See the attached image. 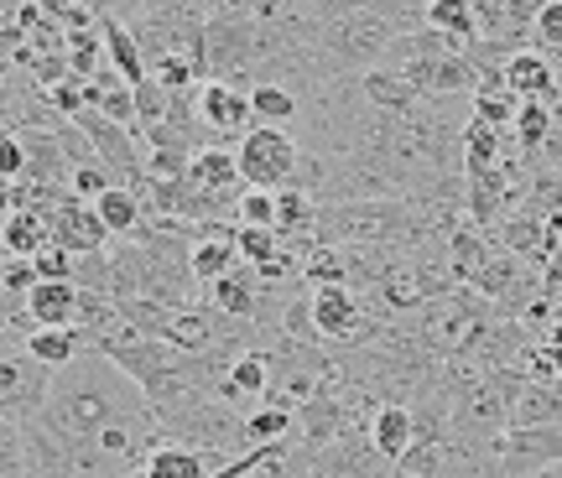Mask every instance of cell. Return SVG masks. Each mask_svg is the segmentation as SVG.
<instances>
[{
  "label": "cell",
  "instance_id": "cell-1",
  "mask_svg": "<svg viewBox=\"0 0 562 478\" xmlns=\"http://www.w3.org/2000/svg\"><path fill=\"white\" fill-rule=\"evenodd\" d=\"M136 411H146L136 379L121 375L100 349H83L68 369L53 375L47 406H42L37 417L53 421L68 437H100L110 421H125V417H136Z\"/></svg>",
  "mask_w": 562,
  "mask_h": 478
},
{
  "label": "cell",
  "instance_id": "cell-2",
  "mask_svg": "<svg viewBox=\"0 0 562 478\" xmlns=\"http://www.w3.org/2000/svg\"><path fill=\"white\" fill-rule=\"evenodd\" d=\"M412 318H417V333H422V343H427L432 354L459 358V354H469L484 333H490V322L501 318V307H495V301H484L474 286H453V292L432 297L422 312H412Z\"/></svg>",
  "mask_w": 562,
  "mask_h": 478
},
{
  "label": "cell",
  "instance_id": "cell-3",
  "mask_svg": "<svg viewBox=\"0 0 562 478\" xmlns=\"http://www.w3.org/2000/svg\"><path fill=\"white\" fill-rule=\"evenodd\" d=\"M391 37H396V26H391L381 11L360 5V11H339V16L323 21L318 53L334 73H370V68H381Z\"/></svg>",
  "mask_w": 562,
  "mask_h": 478
},
{
  "label": "cell",
  "instance_id": "cell-4",
  "mask_svg": "<svg viewBox=\"0 0 562 478\" xmlns=\"http://www.w3.org/2000/svg\"><path fill=\"white\" fill-rule=\"evenodd\" d=\"M302 146L292 130H277V125H256L245 130L240 146H235V161H240L245 187H261V193H281L292 172H297Z\"/></svg>",
  "mask_w": 562,
  "mask_h": 478
},
{
  "label": "cell",
  "instance_id": "cell-5",
  "mask_svg": "<svg viewBox=\"0 0 562 478\" xmlns=\"http://www.w3.org/2000/svg\"><path fill=\"white\" fill-rule=\"evenodd\" d=\"M53 369L26 354V343H0V411L5 421H26L47 406Z\"/></svg>",
  "mask_w": 562,
  "mask_h": 478
},
{
  "label": "cell",
  "instance_id": "cell-6",
  "mask_svg": "<svg viewBox=\"0 0 562 478\" xmlns=\"http://www.w3.org/2000/svg\"><path fill=\"white\" fill-rule=\"evenodd\" d=\"M495 453H501L505 478H526V474H542V468H558L562 426H510V432H501Z\"/></svg>",
  "mask_w": 562,
  "mask_h": 478
},
{
  "label": "cell",
  "instance_id": "cell-7",
  "mask_svg": "<svg viewBox=\"0 0 562 478\" xmlns=\"http://www.w3.org/2000/svg\"><path fill=\"white\" fill-rule=\"evenodd\" d=\"M199 125L209 130V140H229V136H245L256 130V115H250V94L235 89V83H220V79H203L199 94Z\"/></svg>",
  "mask_w": 562,
  "mask_h": 478
},
{
  "label": "cell",
  "instance_id": "cell-8",
  "mask_svg": "<svg viewBox=\"0 0 562 478\" xmlns=\"http://www.w3.org/2000/svg\"><path fill=\"white\" fill-rule=\"evenodd\" d=\"M313 478H396V463L370 442V432H349L313 458Z\"/></svg>",
  "mask_w": 562,
  "mask_h": 478
},
{
  "label": "cell",
  "instance_id": "cell-9",
  "mask_svg": "<svg viewBox=\"0 0 562 478\" xmlns=\"http://www.w3.org/2000/svg\"><path fill=\"white\" fill-rule=\"evenodd\" d=\"M47 229H53V244L74 250V255H89V250H104V244H110V229L100 224L94 203L74 198V193H68L58 208H47Z\"/></svg>",
  "mask_w": 562,
  "mask_h": 478
},
{
  "label": "cell",
  "instance_id": "cell-10",
  "mask_svg": "<svg viewBox=\"0 0 562 478\" xmlns=\"http://www.w3.org/2000/svg\"><path fill=\"white\" fill-rule=\"evenodd\" d=\"M501 83L516 94V100H542L552 104L562 89V73L558 62L547 58V53H537V47H521V53H510L501 68Z\"/></svg>",
  "mask_w": 562,
  "mask_h": 478
},
{
  "label": "cell",
  "instance_id": "cell-11",
  "mask_svg": "<svg viewBox=\"0 0 562 478\" xmlns=\"http://www.w3.org/2000/svg\"><path fill=\"white\" fill-rule=\"evenodd\" d=\"M510 426H562V379H516Z\"/></svg>",
  "mask_w": 562,
  "mask_h": 478
},
{
  "label": "cell",
  "instance_id": "cell-12",
  "mask_svg": "<svg viewBox=\"0 0 562 478\" xmlns=\"http://www.w3.org/2000/svg\"><path fill=\"white\" fill-rule=\"evenodd\" d=\"M360 89L375 115H417L422 104H427L422 89L406 79L402 68H370V73H360Z\"/></svg>",
  "mask_w": 562,
  "mask_h": 478
},
{
  "label": "cell",
  "instance_id": "cell-13",
  "mask_svg": "<svg viewBox=\"0 0 562 478\" xmlns=\"http://www.w3.org/2000/svg\"><path fill=\"white\" fill-rule=\"evenodd\" d=\"M510 161H516L510 130H495V125H484V120L469 115V125H463V178L495 172V167H510Z\"/></svg>",
  "mask_w": 562,
  "mask_h": 478
},
{
  "label": "cell",
  "instance_id": "cell-14",
  "mask_svg": "<svg viewBox=\"0 0 562 478\" xmlns=\"http://www.w3.org/2000/svg\"><path fill=\"white\" fill-rule=\"evenodd\" d=\"M161 339L172 343L178 354H209L214 343H220V312L214 307H178L172 312V322H167V333Z\"/></svg>",
  "mask_w": 562,
  "mask_h": 478
},
{
  "label": "cell",
  "instance_id": "cell-15",
  "mask_svg": "<svg viewBox=\"0 0 562 478\" xmlns=\"http://www.w3.org/2000/svg\"><path fill=\"white\" fill-rule=\"evenodd\" d=\"M100 42H104V58H110V68H115L131 89L151 79V68H146V53H140L136 32H131L121 16H104L100 21Z\"/></svg>",
  "mask_w": 562,
  "mask_h": 478
},
{
  "label": "cell",
  "instance_id": "cell-16",
  "mask_svg": "<svg viewBox=\"0 0 562 478\" xmlns=\"http://www.w3.org/2000/svg\"><path fill=\"white\" fill-rule=\"evenodd\" d=\"M26 312L37 328H74L79 318V286L74 281H37L26 292Z\"/></svg>",
  "mask_w": 562,
  "mask_h": 478
},
{
  "label": "cell",
  "instance_id": "cell-17",
  "mask_svg": "<svg viewBox=\"0 0 562 478\" xmlns=\"http://www.w3.org/2000/svg\"><path fill=\"white\" fill-rule=\"evenodd\" d=\"M188 178L199 182L203 193H214V198H240L245 193V178H240V161L229 146H203L199 157H193V172Z\"/></svg>",
  "mask_w": 562,
  "mask_h": 478
},
{
  "label": "cell",
  "instance_id": "cell-18",
  "mask_svg": "<svg viewBox=\"0 0 562 478\" xmlns=\"http://www.w3.org/2000/svg\"><path fill=\"white\" fill-rule=\"evenodd\" d=\"M47 244H53V229H47V214H37V208H16L0 224V255L37 260Z\"/></svg>",
  "mask_w": 562,
  "mask_h": 478
},
{
  "label": "cell",
  "instance_id": "cell-19",
  "mask_svg": "<svg viewBox=\"0 0 562 478\" xmlns=\"http://www.w3.org/2000/svg\"><path fill=\"white\" fill-rule=\"evenodd\" d=\"M370 442L381 447L391 463H402V453L417 442V426H412V406H375V417H370Z\"/></svg>",
  "mask_w": 562,
  "mask_h": 478
},
{
  "label": "cell",
  "instance_id": "cell-20",
  "mask_svg": "<svg viewBox=\"0 0 562 478\" xmlns=\"http://www.w3.org/2000/svg\"><path fill=\"white\" fill-rule=\"evenodd\" d=\"M94 214H100V224L110 235H125V239H136L140 224H146V208H140L136 187H104L100 198H94Z\"/></svg>",
  "mask_w": 562,
  "mask_h": 478
},
{
  "label": "cell",
  "instance_id": "cell-21",
  "mask_svg": "<svg viewBox=\"0 0 562 478\" xmlns=\"http://www.w3.org/2000/svg\"><path fill=\"white\" fill-rule=\"evenodd\" d=\"M83 349H89V343H83L79 328H37V333L26 339V354L37 358V364H47L53 375H58V369H68Z\"/></svg>",
  "mask_w": 562,
  "mask_h": 478
},
{
  "label": "cell",
  "instance_id": "cell-22",
  "mask_svg": "<svg viewBox=\"0 0 562 478\" xmlns=\"http://www.w3.org/2000/svg\"><path fill=\"white\" fill-rule=\"evenodd\" d=\"M297 110H302V100L286 89V83L261 79L256 89H250V115H256V125H277V130H286V125H297Z\"/></svg>",
  "mask_w": 562,
  "mask_h": 478
},
{
  "label": "cell",
  "instance_id": "cell-23",
  "mask_svg": "<svg viewBox=\"0 0 562 478\" xmlns=\"http://www.w3.org/2000/svg\"><path fill=\"white\" fill-rule=\"evenodd\" d=\"M552 130H558V120H552V104H542V100H521V104H516V125H510V140H516V151L537 157L547 140H552Z\"/></svg>",
  "mask_w": 562,
  "mask_h": 478
},
{
  "label": "cell",
  "instance_id": "cell-24",
  "mask_svg": "<svg viewBox=\"0 0 562 478\" xmlns=\"http://www.w3.org/2000/svg\"><path fill=\"white\" fill-rule=\"evenodd\" d=\"M427 26L442 32V37L459 42H480V21H474V0H427Z\"/></svg>",
  "mask_w": 562,
  "mask_h": 478
},
{
  "label": "cell",
  "instance_id": "cell-25",
  "mask_svg": "<svg viewBox=\"0 0 562 478\" xmlns=\"http://www.w3.org/2000/svg\"><path fill=\"white\" fill-rule=\"evenodd\" d=\"M146 478H209V458L182 447V442H161L146 458Z\"/></svg>",
  "mask_w": 562,
  "mask_h": 478
},
{
  "label": "cell",
  "instance_id": "cell-26",
  "mask_svg": "<svg viewBox=\"0 0 562 478\" xmlns=\"http://www.w3.org/2000/svg\"><path fill=\"white\" fill-rule=\"evenodd\" d=\"M318 224V203L307 198L302 187H281L277 193V235L281 239H302V229Z\"/></svg>",
  "mask_w": 562,
  "mask_h": 478
},
{
  "label": "cell",
  "instance_id": "cell-27",
  "mask_svg": "<svg viewBox=\"0 0 562 478\" xmlns=\"http://www.w3.org/2000/svg\"><path fill=\"white\" fill-rule=\"evenodd\" d=\"M292 437V411L286 406H256L250 417H245V442L250 447H261V442H286Z\"/></svg>",
  "mask_w": 562,
  "mask_h": 478
},
{
  "label": "cell",
  "instance_id": "cell-28",
  "mask_svg": "<svg viewBox=\"0 0 562 478\" xmlns=\"http://www.w3.org/2000/svg\"><path fill=\"white\" fill-rule=\"evenodd\" d=\"M235 250H240L245 265H271V260L286 250V239L277 235V229H245V224H235Z\"/></svg>",
  "mask_w": 562,
  "mask_h": 478
},
{
  "label": "cell",
  "instance_id": "cell-29",
  "mask_svg": "<svg viewBox=\"0 0 562 478\" xmlns=\"http://www.w3.org/2000/svg\"><path fill=\"white\" fill-rule=\"evenodd\" d=\"M235 224H245V229H277V193L245 187L240 203H235Z\"/></svg>",
  "mask_w": 562,
  "mask_h": 478
},
{
  "label": "cell",
  "instance_id": "cell-30",
  "mask_svg": "<svg viewBox=\"0 0 562 478\" xmlns=\"http://www.w3.org/2000/svg\"><path fill=\"white\" fill-rule=\"evenodd\" d=\"M74 286H79V292H100V297H110V250L74 255Z\"/></svg>",
  "mask_w": 562,
  "mask_h": 478
},
{
  "label": "cell",
  "instance_id": "cell-31",
  "mask_svg": "<svg viewBox=\"0 0 562 478\" xmlns=\"http://www.w3.org/2000/svg\"><path fill=\"white\" fill-rule=\"evenodd\" d=\"M531 42H537V53H547V58H562V0H552V5L537 11Z\"/></svg>",
  "mask_w": 562,
  "mask_h": 478
},
{
  "label": "cell",
  "instance_id": "cell-32",
  "mask_svg": "<svg viewBox=\"0 0 562 478\" xmlns=\"http://www.w3.org/2000/svg\"><path fill=\"white\" fill-rule=\"evenodd\" d=\"M104 187H121V182L110 178V167H100V161H83V167H74V172H68V193H74V198H83V203H94Z\"/></svg>",
  "mask_w": 562,
  "mask_h": 478
},
{
  "label": "cell",
  "instance_id": "cell-33",
  "mask_svg": "<svg viewBox=\"0 0 562 478\" xmlns=\"http://www.w3.org/2000/svg\"><path fill=\"white\" fill-rule=\"evenodd\" d=\"M0 478H26V453H21V421H0Z\"/></svg>",
  "mask_w": 562,
  "mask_h": 478
},
{
  "label": "cell",
  "instance_id": "cell-34",
  "mask_svg": "<svg viewBox=\"0 0 562 478\" xmlns=\"http://www.w3.org/2000/svg\"><path fill=\"white\" fill-rule=\"evenodd\" d=\"M26 178V146H21V130L0 125V182H21Z\"/></svg>",
  "mask_w": 562,
  "mask_h": 478
},
{
  "label": "cell",
  "instance_id": "cell-35",
  "mask_svg": "<svg viewBox=\"0 0 562 478\" xmlns=\"http://www.w3.org/2000/svg\"><path fill=\"white\" fill-rule=\"evenodd\" d=\"M37 265L32 260H21V255H0V286L11 292V297H26L32 286H37Z\"/></svg>",
  "mask_w": 562,
  "mask_h": 478
},
{
  "label": "cell",
  "instance_id": "cell-36",
  "mask_svg": "<svg viewBox=\"0 0 562 478\" xmlns=\"http://www.w3.org/2000/svg\"><path fill=\"white\" fill-rule=\"evenodd\" d=\"M32 265L42 281H74V250H63V244H47Z\"/></svg>",
  "mask_w": 562,
  "mask_h": 478
},
{
  "label": "cell",
  "instance_id": "cell-37",
  "mask_svg": "<svg viewBox=\"0 0 562 478\" xmlns=\"http://www.w3.org/2000/svg\"><path fill=\"white\" fill-rule=\"evenodd\" d=\"M16 312H21V297H11V292L0 286V339L11 333V318H16Z\"/></svg>",
  "mask_w": 562,
  "mask_h": 478
},
{
  "label": "cell",
  "instance_id": "cell-38",
  "mask_svg": "<svg viewBox=\"0 0 562 478\" xmlns=\"http://www.w3.org/2000/svg\"><path fill=\"white\" fill-rule=\"evenodd\" d=\"M542 5H552V0H510V16L521 21V26H531V21H537V11H542Z\"/></svg>",
  "mask_w": 562,
  "mask_h": 478
},
{
  "label": "cell",
  "instance_id": "cell-39",
  "mask_svg": "<svg viewBox=\"0 0 562 478\" xmlns=\"http://www.w3.org/2000/svg\"><path fill=\"white\" fill-rule=\"evenodd\" d=\"M526 478H562V463L558 468H542V474H526Z\"/></svg>",
  "mask_w": 562,
  "mask_h": 478
},
{
  "label": "cell",
  "instance_id": "cell-40",
  "mask_svg": "<svg viewBox=\"0 0 562 478\" xmlns=\"http://www.w3.org/2000/svg\"><path fill=\"white\" fill-rule=\"evenodd\" d=\"M68 5H94V0H68Z\"/></svg>",
  "mask_w": 562,
  "mask_h": 478
},
{
  "label": "cell",
  "instance_id": "cell-41",
  "mask_svg": "<svg viewBox=\"0 0 562 478\" xmlns=\"http://www.w3.org/2000/svg\"><path fill=\"white\" fill-rule=\"evenodd\" d=\"M0 421H5V411H0Z\"/></svg>",
  "mask_w": 562,
  "mask_h": 478
},
{
  "label": "cell",
  "instance_id": "cell-42",
  "mask_svg": "<svg viewBox=\"0 0 562 478\" xmlns=\"http://www.w3.org/2000/svg\"><path fill=\"white\" fill-rule=\"evenodd\" d=\"M302 478H313V474H302Z\"/></svg>",
  "mask_w": 562,
  "mask_h": 478
}]
</instances>
